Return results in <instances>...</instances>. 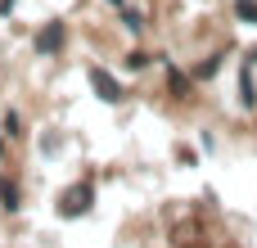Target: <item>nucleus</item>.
Returning <instances> with one entry per match:
<instances>
[{"label": "nucleus", "mask_w": 257, "mask_h": 248, "mask_svg": "<svg viewBox=\"0 0 257 248\" xmlns=\"http://www.w3.org/2000/svg\"><path fill=\"white\" fill-rule=\"evenodd\" d=\"M235 14L248 18V23H257V0H235Z\"/></svg>", "instance_id": "f257e3e1"}]
</instances>
